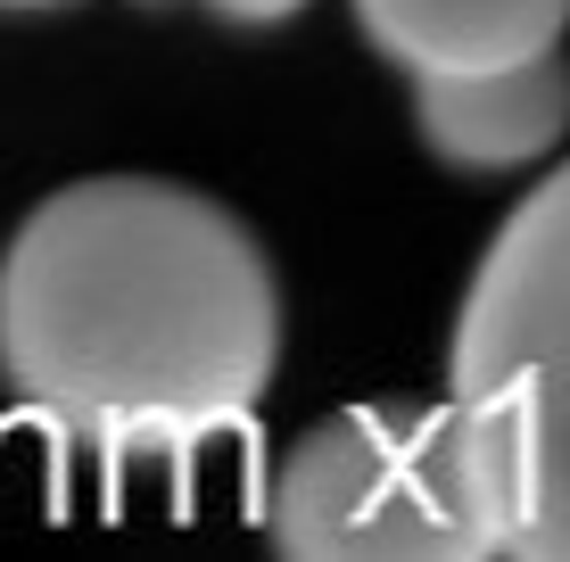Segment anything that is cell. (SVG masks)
<instances>
[{"mask_svg": "<svg viewBox=\"0 0 570 562\" xmlns=\"http://www.w3.org/2000/svg\"><path fill=\"white\" fill-rule=\"evenodd\" d=\"M446 390L480 422L504 554L570 562V158L497 224L455 315Z\"/></svg>", "mask_w": 570, "mask_h": 562, "instance_id": "2", "label": "cell"}, {"mask_svg": "<svg viewBox=\"0 0 570 562\" xmlns=\"http://www.w3.org/2000/svg\"><path fill=\"white\" fill-rule=\"evenodd\" d=\"M356 26L422 83V75H488L562 50L570 0H356Z\"/></svg>", "mask_w": 570, "mask_h": 562, "instance_id": "5", "label": "cell"}, {"mask_svg": "<svg viewBox=\"0 0 570 562\" xmlns=\"http://www.w3.org/2000/svg\"><path fill=\"white\" fill-rule=\"evenodd\" d=\"M215 17H240V26H273V17H298L306 0H207Z\"/></svg>", "mask_w": 570, "mask_h": 562, "instance_id": "6", "label": "cell"}, {"mask_svg": "<svg viewBox=\"0 0 570 562\" xmlns=\"http://www.w3.org/2000/svg\"><path fill=\"white\" fill-rule=\"evenodd\" d=\"M422 141L455 174H521L570 132V58H521L488 75H422L414 83Z\"/></svg>", "mask_w": 570, "mask_h": 562, "instance_id": "4", "label": "cell"}, {"mask_svg": "<svg viewBox=\"0 0 570 562\" xmlns=\"http://www.w3.org/2000/svg\"><path fill=\"white\" fill-rule=\"evenodd\" d=\"M0 9H58V0H0Z\"/></svg>", "mask_w": 570, "mask_h": 562, "instance_id": "7", "label": "cell"}, {"mask_svg": "<svg viewBox=\"0 0 570 562\" xmlns=\"http://www.w3.org/2000/svg\"><path fill=\"white\" fill-rule=\"evenodd\" d=\"M265 530L306 562H497L504 496L480 422L439 405H347L273 463Z\"/></svg>", "mask_w": 570, "mask_h": 562, "instance_id": "3", "label": "cell"}, {"mask_svg": "<svg viewBox=\"0 0 570 562\" xmlns=\"http://www.w3.org/2000/svg\"><path fill=\"white\" fill-rule=\"evenodd\" d=\"M282 282L224 199L166 174L67 183L0 248V373L100 463L190 455L257 414Z\"/></svg>", "mask_w": 570, "mask_h": 562, "instance_id": "1", "label": "cell"}]
</instances>
